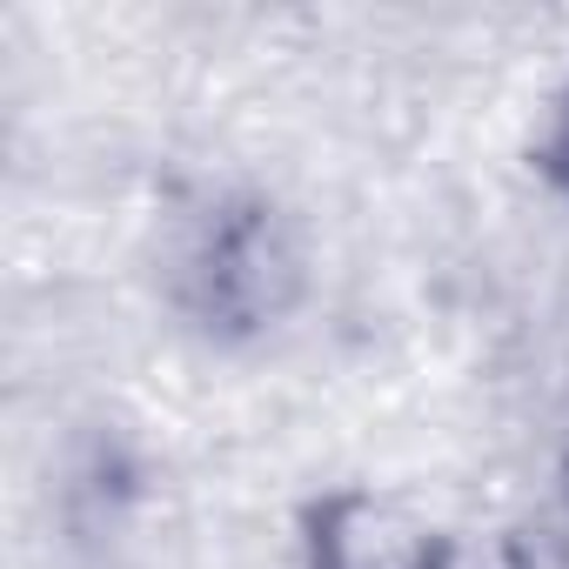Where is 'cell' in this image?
Returning a JSON list of instances; mask_svg holds the SVG:
<instances>
[{
	"mask_svg": "<svg viewBox=\"0 0 569 569\" xmlns=\"http://www.w3.org/2000/svg\"><path fill=\"white\" fill-rule=\"evenodd\" d=\"M194 302L208 322H261L281 309L296 281V254H289V234H281L274 208H221L214 228L201 234L194 248Z\"/></svg>",
	"mask_w": 569,
	"mask_h": 569,
	"instance_id": "obj_1",
	"label": "cell"
}]
</instances>
